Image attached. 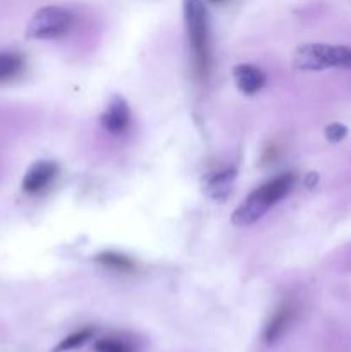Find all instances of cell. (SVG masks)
I'll return each mask as SVG.
<instances>
[{
  "instance_id": "9c48e42d",
  "label": "cell",
  "mask_w": 351,
  "mask_h": 352,
  "mask_svg": "<svg viewBox=\"0 0 351 352\" xmlns=\"http://www.w3.org/2000/svg\"><path fill=\"white\" fill-rule=\"evenodd\" d=\"M292 315H295V309L291 305H282L277 311L272 315L270 322L267 323L264 332V339L267 344H274L281 339L282 333L288 330L289 323H291Z\"/></svg>"
},
{
  "instance_id": "7a4b0ae2",
  "label": "cell",
  "mask_w": 351,
  "mask_h": 352,
  "mask_svg": "<svg viewBox=\"0 0 351 352\" xmlns=\"http://www.w3.org/2000/svg\"><path fill=\"white\" fill-rule=\"evenodd\" d=\"M186 31L191 47L193 67L198 78L205 79L210 72L212 55H210L209 16L202 0H182Z\"/></svg>"
},
{
  "instance_id": "6da1fadb",
  "label": "cell",
  "mask_w": 351,
  "mask_h": 352,
  "mask_svg": "<svg viewBox=\"0 0 351 352\" xmlns=\"http://www.w3.org/2000/svg\"><path fill=\"white\" fill-rule=\"evenodd\" d=\"M295 182V174H282L268 181L267 184L255 189L253 192H250L248 198L233 213L234 226L248 227L257 222V220H260L275 203L281 201L282 198H286L291 192Z\"/></svg>"
},
{
  "instance_id": "3957f363",
  "label": "cell",
  "mask_w": 351,
  "mask_h": 352,
  "mask_svg": "<svg viewBox=\"0 0 351 352\" xmlns=\"http://www.w3.org/2000/svg\"><path fill=\"white\" fill-rule=\"evenodd\" d=\"M292 64L299 71L351 69V48L322 43L301 45L296 48Z\"/></svg>"
},
{
  "instance_id": "30bf717a",
  "label": "cell",
  "mask_w": 351,
  "mask_h": 352,
  "mask_svg": "<svg viewBox=\"0 0 351 352\" xmlns=\"http://www.w3.org/2000/svg\"><path fill=\"white\" fill-rule=\"evenodd\" d=\"M24 67V58L16 52H0V82L16 78Z\"/></svg>"
},
{
  "instance_id": "5bb4252c",
  "label": "cell",
  "mask_w": 351,
  "mask_h": 352,
  "mask_svg": "<svg viewBox=\"0 0 351 352\" xmlns=\"http://www.w3.org/2000/svg\"><path fill=\"white\" fill-rule=\"evenodd\" d=\"M346 134H348L346 126H343V124L339 122H334L326 127V138L330 141V143H339V141H343L344 138H346Z\"/></svg>"
},
{
  "instance_id": "ba28073f",
  "label": "cell",
  "mask_w": 351,
  "mask_h": 352,
  "mask_svg": "<svg viewBox=\"0 0 351 352\" xmlns=\"http://www.w3.org/2000/svg\"><path fill=\"white\" fill-rule=\"evenodd\" d=\"M233 76L237 89L241 93H244V95H255L265 85V74L262 72V69L255 67L251 64L236 65L233 71Z\"/></svg>"
},
{
  "instance_id": "277c9868",
  "label": "cell",
  "mask_w": 351,
  "mask_h": 352,
  "mask_svg": "<svg viewBox=\"0 0 351 352\" xmlns=\"http://www.w3.org/2000/svg\"><path fill=\"white\" fill-rule=\"evenodd\" d=\"M74 23V16L69 9L58 6H48L36 10L28 24L26 36L33 40H50L67 33Z\"/></svg>"
},
{
  "instance_id": "8992f818",
  "label": "cell",
  "mask_w": 351,
  "mask_h": 352,
  "mask_svg": "<svg viewBox=\"0 0 351 352\" xmlns=\"http://www.w3.org/2000/svg\"><path fill=\"white\" fill-rule=\"evenodd\" d=\"M129 119L131 113L126 100L119 95H114L109 100V105H107L105 112L100 117V122H102L103 129L109 131V133L120 134L129 126Z\"/></svg>"
},
{
  "instance_id": "7c38bea8",
  "label": "cell",
  "mask_w": 351,
  "mask_h": 352,
  "mask_svg": "<svg viewBox=\"0 0 351 352\" xmlns=\"http://www.w3.org/2000/svg\"><path fill=\"white\" fill-rule=\"evenodd\" d=\"M92 337V330L89 329H85V330H79V332H74L71 333L69 337H65L64 340H62L61 344H58L57 347H55L54 352H64V351H72L76 349V347H81L83 344L86 342V340Z\"/></svg>"
},
{
  "instance_id": "4fadbf2b",
  "label": "cell",
  "mask_w": 351,
  "mask_h": 352,
  "mask_svg": "<svg viewBox=\"0 0 351 352\" xmlns=\"http://www.w3.org/2000/svg\"><path fill=\"white\" fill-rule=\"evenodd\" d=\"M96 352H133L129 344L120 339H102L95 344Z\"/></svg>"
},
{
  "instance_id": "5b68a950",
  "label": "cell",
  "mask_w": 351,
  "mask_h": 352,
  "mask_svg": "<svg viewBox=\"0 0 351 352\" xmlns=\"http://www.w3.org/2000/svg\"><path fill=\"white\" fill-rule=\"evenodd\" d=\"M58 174V165L52 160H38L28 168L23 179V191L28 195H36L43 191Z\"/></svg>"
},
{
  "instance_id": "9a60e30c",
  "label": "cell",
  "mask_w": 351,
  "mask_h": 352,
  "mask_svg": "<svg viewBox=\"0 0 351 352\" xmlns=\"http://www.w3.org/2000/svg\"><path fill=\"white\" fill-rule=\"evenodd\" d=\"M317 181H319V175L308 174V175H306V179H305V186H306V188H312V186L317 184Z\"/></svg>"
},
{
  "instance_id": "52a82bcc",
  "label": "cell",
  "mask_w": 351,
  "mask_h": 352,
  "mask_svg": "<svg viewBox=\"0 0 351 352\" xmlns=\"http://www.w3.org/2000/svg\"><path fill=\"white\" fill-rule=\"evenodd\" d=\"M236 179V170L234 168H226V170L213 172V174L205 175L203 179V191L213 201H226L233 191V181Z\"/></svg>"
},
{
  "instance_id": "2e32d148",
  "label": "cell",
  "mask_w": 351,
  "mask_h": 352,
  "mask_svg": "<svg viewBox=\"0 0 351 352\" xmlns=\"http://www.w3.org/2000/svg\"><path fill=\"white\" fill-rule=\"evenodd\" d=\"M209 2H213V3H220V2H224V0H209Z\"/></svg>"
},
{
  "instance_id": "8fae6325",
  "label": "cell",
  "mask_w": 351,
  "mask_h": 352,
  "mask_svg": "<svg viewBox=\"0 0 351 352\" xmlns=\"http://www.w3.org/2000/svg\"><path fill=\"white\" fill-rule=\"evenodd\" d=\"M95 261L102 265V267L114 272H124V274H127V272L134 270L133 261L127 256H124V254L116 253V251H103V253L96 254Z\"/></svg>"
}]
</instances>
